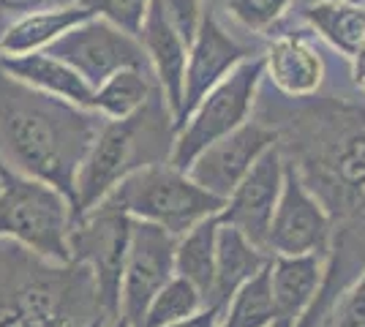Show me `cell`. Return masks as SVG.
Wrapping results in <instances>:
<instances>
[{
    "instance_id": "9a60e30c",
    "label": "cell",
    "mask_w": 365,
    "mask_h": 327,
    "mask_svg": "<svg viewBox=\"0 0 365 327\" xmlns=\"http://www.w3.org/2000/svg\"><path fill=\"white\" fill-rule=\"evenodd\" d=\"M264 77L289 98H311L324 82V61L305 33H287L264 52Z\"/></svg>"
},
{
    "instance_id": "f1b7e54d",
    "label": "cell",
    "mask_w": 365,
    "mask_h": 327,
    "mask_svg": "<svg viewBox=\"0 0 365 327\" xmlns=\"http://www.w3.org/2000/svg\"><path fill=\"white\" fill-rule=\"evenodd\" d=\"M74 3H79V0H0V25H9V22L33 14V11L61 9V6H74Z\"/></svg>"
},
{
    "instance_id": "8fae6325",
    "label": "cell",
    "mask_w": 365,
    "mask_h": 327,
    "mask_svg": "<svg viewBox=\"0 0 365 327\" xmlns=\"http://www.w3.org/2000/svg\"><path fill=\"white\" fill-rule=\"evenodd\" d=\"M284 180H287V161L281 156L278 145H273L259 156L251 172L229 194L218 218L229 227L240 229L248 240H254L259 249L270 254V246H267L270 227H273L275 207H278L281 191H284Z\"/></svg>"
},
{
    "instance_id": "52a82bcc",
    "label": "cell",
    "mask_w": 365,
    "mask_h": 327,
    "mask_svg": "<svg viewBox=\"0 0 365 327\" xmlns=\"http://www.w3.org/2000/svg\"><path fill=\"white\" fill-rule=\"evenodd\" d=\"M131 232H134V218L118 204L104 199L88 213L76 216L68 234L71 262H79L93 273L96 289L109 319L120 316V289Z\"/></svg>"
},
{
    "instance_id": "7a4b0ae2",
    "label": "cell",
    "mask_w": 365,
    "mask_h": 327,
    "mask_svg": "<svg viewBox=\"0 0 365 327\" xmlns=\"http://www.w3.org/2000/svg\"><path fill=\"white\" fill-rule=\"evenodd\" d=\"M112 322L93 273L79 262H52L0 240V327H93Z\"/></svg>"
},
{
    "instance_id": "9c48e42d",
    "label": "cell",
    "mask_w": 365,
    "mask_h": 327,
    "mask_svg": "<svg viewBox=\"0 0 365 327\" xmlns=\"http://www.w3.org/2000/svg\"><path fill=\"white\" fill-rule=\"evenodd\" d=\"M333 237V224L319 202V197L305 186L294 164L287 161V180L275 207L270 227V254L273 256H327Z\"/></svg>"
},
{
    "instance_id": "e0dca14e",
    "label": "cell",
    "mask_w": 365,
    "mask_h": 327,
    "mask_svg": "<svg viewBox=\"0 0 365 327\" xmlns=\"http://www.w3.org/2000/svg\"><path fill=\"white\" fill-rule=\"evenodd\" d=\"M270 254L259 249L254 240H248L240 229L221 221L218 227V251H215V286L210 303L224 306L243 284L259 276L270 265Z\"/></svg>"
},
{
    "instance_id": "3957f363",
    "label": "cell",
    "mask_w": 365,
    "mask_h": 327,
    "mask_svg": "<svg viewBox=\"0 0 365 327\" xmlns=\"http://www.w3.org/2000/svg\"><path fill=\"white\" fill-rule=\"evenodd\" d=\"M175 134V115L161 93L153 95L134 115L107 120L76 175L74 218L104 202L128 175L158 161H169Z\"/></svg>"
},
{
    "instance_id": "30bf717a",
    "label": "cell",
    "mask_w": 365,
    "mask_h": 327,
    "mask_svg": "<svg viewBox=\"0 0 365 327\" xmlns=\"http://www.w3.org/2000/svg\"><path fill=\"white\" fill-rule=\"evenodd\" d=\"M175 251L178 237L172 232L148 221H134L120 289V319L128 327H142L150 300L175 276Z\"/></svg>"
},
{
    "instance_id": "1f68e13d",
    "label": "cell",
    "mask_w": 365,
    "mask_h": 327,
    "mask_svg": "<svg viewBox=\"0 0 365 327\" xmlns=\"http://www.w3.org/2000/svg\"><path fill=\"white\" fill-rule=\"evenodd\" d=\"M104 327H128V322H125V319H120V316H118V319H112V322H109V325H104Z\"/></svg>"
},
{
    "instance_id": "44dd1931",
    "label": "cell",
    "mask_w": 365,
    "mask_h": 327,
    "mask_svg": "<svg viewBox=\"0 0 365 327\" xmlns=\"http://www.w3.org/2000/svg\"><path fill=\"white\" fill-rule=\"evenodd\" d=\"M158 90V82L150 68H123L96 88L93 109L107 120H120L145 107Z\"/></svg>"
},
{
    "instance_id": "2e32d148",
    "label": "cell",
    "mask_w": 365,
    "mask_h": 327,
    "mask_svg": "<svg viewBox=\"0 0 365 327\" xmlns=\"http://www.w3.org/2000/svg\"><path fill=\"white\" fill-rule=\"evenodd\" d=\"M0 66L16 77L19 82L31 85L36 90L49 95L66 98L76 107L93 109L96 90L85 82V77L71 68L66 61H61L52 52H25V55H0Z\"/></svg>"
},
{
    "instance_id": "ac0fdd59",
    "label": "cell",
    "mask_w": 365,
    "mask_h": 327,
    "mask_svg": "<svg viewBox=\"0 0 365 327\" xmlns=\"http://www.w3.org/2000/svg\"><path fill=\"white\" fill-rule=\"evenodd\" d=\"M88 16H93V11L85 9L82 3L19 16L14 22H9L0 33V55H25V52L49 49L63 33L71 31Z\"/></svg>"
},
{
    "instance_id": "ba28073f",
    "label": "cell",
    "mask_w": 365,
    "mask_h": 327,
    "mask_svg": "<svg viewBox=\"0 0 365 327\" xmlns=\"http://www.w3.org/2000/svg\"><path fill=\"white\" fill-rule=\"evenodd\" d=\"M46 52L58 55L71 68H76L93 90L123 68H150L139 36L123 31L120 25L98 14L66 31Z\"/></svg>"
},
{
    "instance_id": "83f0119b",
    "label": "cell",
    "mask_w": 365,
    "mask_h": 327,
    "mask_svg": "<svg viewBox=\"0 0 365 327\" xmlns=\"http://www.w3.org/2000/svg\"><path fill=\"white\" fill-rule=\"evenodd\" d=\"M335 327H365V273L354 281L335 313Z\"/></svg>"
},
{
    "instance_id": "5bb4252c",
    "label": "cell",
    "mask_w": 365,
    "mask_h": 327,
    "mask_svg": "<svg viewBox=\"0 0 365 327\" xmlns=\"http://www.w3.org/2000/svg\"><path fill=\"white\" fill-rule=\"evenodd\" d=\"M139 41L148 52V61L158 82V90L164 95L167 107L178 115L182 107V85H185V66H188V41L182 38V33L175 28V22L167 16L161 0H150L148 16L139 28Z\"/></svg>"
},
{
    "instance_id": "5b68a950",
    "label": "cell",
    "mask_w": 365,
    "mask_h": 327,
    "mask_svg": "<svg viewBox=\"0 0 365 327\" xmlns=\"http://www.w3.org/2000/svg\"><path fill=\"white\" fill-rule=\"evenodd\" d=\"M134 221H148L175 237L194 229L199 221L218 216L227 199L202 188L185 170L158 161L128 175L107 197Z\"/></svg>"
},
{
    "instance_id": "836d02e7",
    "label": "cell",
    "mask_w": 365,
    "mask_h": 327,
    "mask_svg": "<svg viewBox=\"0 0 365 327\" xmlns=\"http://www.w3.org/2000/svg\"><path fill=\"white\" fill-rule=\"evenodd\" d=\"M3 28H6V25H0V33H3Z\"/></svg>"
},
{
    "instance_id": "6da1fadb",
    "label": "cell",
    "mask_w": 365,
    "mask_h": 327,
    "mask_svg": "<svg viewBox=\"0 0 365 327\" xmlns=\"http://www.w3.org/2000/svg\"><path fill=\"white\" fill-rule=\"evenodd\" d=\"M107 118L36 90L0 66V164L61 188L76 202V175Z\"/></svg>"
},
{
    "instance_id": "7402d4cb",
    "label": "cell",
    "mask_w": 365,
    "mask_h": 327,
    "mask_svg": "<svg viewBox=\"0 0 365 327\" xmlns=\"http://www.w3.org/2000/svg\"><path fill=\"white\" fill-rule=\"evenodd\" d=\"M273 319L275 306L273 286H270V265H267L224 303L218 327H273Z\"/></svg>"
},
{
    "instance_id": "f546056e",
    "label": "cell",
    "mask_w": 365,
    "mask_h": 327,
    "mask_svg": "<svg viewBox=\"0 0 365 327\" xmlns=\"http://www.w3.org/2000/svg\"><path fill=\"white\" fill-rule=\"evenodd\" d=\"M221 313H224V306L210 303V306L199 308L197 313H191L188 319H180V322H175L169 327H218L221 325Z\"/></svg>"
},
{
    "instance_id": "ffe728a7",
    "label": "cell",
    "mask_w": 365,
    "mask_h": 327,
    "mask_svg": "<svg viewBox=\"0 0 365 327\" xmlns=\"http://www.w3.org/2000/svg\"><path fill=\"white\" fill-rule=\"evenodd\" d=\"M218 227L221 218L210 216L199 221L194 229L178 237L175 251V273L188 279L199 292L205 295V303L210 306L215 286V251H218Z\"/></svg>"
},
{
    "instance_id": "277c9868",
    "label": "cell",
    "mask_w": 365,
    "mask_h": 327,
    "mask_svg": "<svg viewBox=\"0 0 365 327\" xmlns=\"http://www.w3.org/2000/svg\"><path fill=\"white\" fill-rule=\"evenodd\" d=\"M74 204L61 188L0 164V240H11L52 262H71Z\"/></svg>"
},
{
    "instance_id": "cb8c5ba5",
    "label": "cell",
    "mask_w": 365,
    "mask_h": 327,
    "mask_svg": "<svg viewBox=\"0 0 365 327\" xmlns=\"http://www.w3.org/2000/svg\"><path fill=\"white\" fill-rule=\"evenodd\" d=\"M294 0H227V11L251 33H267L287 16Z\"/></svg>"
},
{
    "instance_id": "d6a6232c",
    "label": "cell",
    "mask_w": 365,
    "mask_h": 327,
    "mask_svg": "<svg viewBox=\"0 0 365 327\" xmlns=\"http://www.w3.org/2000/svg\"><path fill=\"white\" fill-rule=\"evenodd\" d=\"M104 325H109V322H98V325H93V327H104Z\"/></svg>"
},
{
    "instance_id": "7c38bea8",
    "label": "cell",
    "mask_w": 365,
    "mask_h": 327,
    "mask_svg": "<svg viewBox=\"0 0 365 327\" xmlns=\"http://www.w3.org/2000/svg\"><path fill=\"white\" fill-rule=\"evenodd\" d=\"M251 52L232 38L224 25L210 11H205V19L199 25L197 36L188 47V66H185V85H182V107L178 115L175 128H180L197 104L245 61Z\"/></svg>"
},
{
    "instance_id": "8992f818",
    "label": "cell",
    "mask_w": 365,
    "mask_h": 327,
    "mask_svg": "<svg viewBox=\"0 0 365 327\" xmlns=\"http://www.w3.org/2000/svg\"><path fill=\"white\" fill-rule=\"evenodd\" d=\"M262 79H264V55H251L224 82H218L188 115V120L178 128L169 164H175L178 170H188L205 147H210L213 142L224 140L248 123Z\"/></svg>"
},
{
    "instance_id": "4fadbf2b",
    "label": "cell",
    "mask_w": 365,
    "mask_h": 327,
    "mask_svg": "<svg viewBox=\"0 0 365 327\" xmlns=\"http://www.w3.org/2000/svg\"><path fill=\"white\" fill-rule=\"evenodd\" d=\"M275 140H278V134L273 128L248 120L237 131H232L229 137L213 142L210 147H205L185 172L202 188H207L210 194L221 197V199H229V194L251 172V167L259 161V156L267 147H273Z\"/></svg>"
},
{
    "instance_id": "484cf974",
    "label": "cell",
    "mask_w": 365,
    "mask_h": 327,
    "mask_svg": "<svg viewBox=\"0 0 365 327\" xmlns=\"http://www.w3.org/2000/svg\"><path fill=\"white\" fill-rule=\"evenodd\" d=\"M335 177L349 188H357L365 180V134H354L338 145L333 158Z\"/></svg>"
},
{
    "instance_id": "d6986e66",
    "label": "cell",
    "mask_w": 365,
    "mask_h": 327,
    "mask_svg": "<svg viewBox=\"0 0 365 327\" xmlns=\"http://www.w3.org/2000/svg\"><path fill=\"white\" fill-rule=\"evenodd\" d=\"M305 22L346 61L365 44V6L351 0H317L305 6Z\"/></svg>"
},
{
    "instance_id": "603a6c76",
    "label": "cell",
    "mask_w": 365,
    "mask_h": 327,
    "mask_svg": "<svg viewBox=\"0 0 365 327\" xmlns=\"http://www.w3.org/2000/svg\"><path fill=\"white\" fill-rule=\"evenodd\" d=\"M205 295L199 292V286H194L188 279L182 276H172V279L158 289V295L150 300L142 327H169L180 319H188L191 313H197L199 308H205Z\"/></svg>"
},
{
    "instance_id": "4316f807",
    "label": "cell",
    "mask_w": 365,
    "mask_h": 327,
    "mask_svg": "<svg viewBox=\"0 0 365 327\" xmlns=\"http://www.w3.org/2000/svg\"><path fill=\"white\" fill-rule=\"evenodd\" d=\"M161 6H164L169 19L175 22V28L182 33V38L191 44L199 25H202V19H205L202 0H161Z\"/></svg>"
},
{
    "instance_id": "d4e9b609",
    "label": "cell",
    "mask_w": 365,
    "mask_h": 327,
    "mask_svg": "<svg viewBox=\"0 0 365 327\" xmlns=\"http://www.w3.org/2000/svg\"><path fill=\"white\" fill-rule=\"evenodd\" d=\"M85 9H91L93 14L107 16L115 25H120L123 31L134 33L137 36L148 9H150V0H79Z\"/></svg>"
},
{
    "instance_id": "4dcf8cb0",
    "label": "cell",
    "mask_w": 365,
    "mask_h": 327,
    "mask_svg": "<svg viewBox=\"0 0 365 327\" xmlns=\"http://www.w3.org/2000/svg\"><path fill=\"white\" fill-rule=\"evenodd\" d=\"M349 63H351V79H354V85L365 93V44L357 49V55Z\"/></svg>"
}]
</instances>
